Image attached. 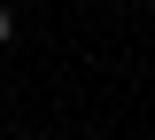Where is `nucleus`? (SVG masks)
Masks as SVG:
<instances>
[{"label": "nucleus", "mask_w": 155, "mask_h": 140, "mask_svg": "<svg viewBox=\"0 0 155 140\" xmlns=\"http://www.w3.org/2000/svg\"><path fill=\"white\" fill-rule=\"evenodd\" d=\"M8 31H16V16H8V8H0V47H8Z\"/></svg>", "instance_id": "obj_1"}]
</instances>
